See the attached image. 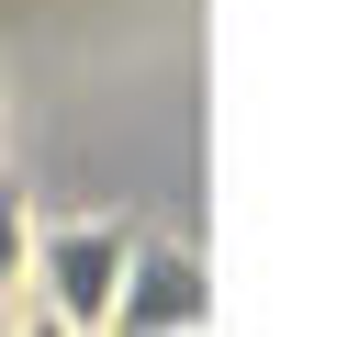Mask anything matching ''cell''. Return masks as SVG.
Masks as SVG:
<instances>
[{
	"mask_svg": "<svg viewBox=\"0 0 359 337\" xmlns=\"http://www.w3.org/2000/svg\"><path fill=\"white\" fill-rule=\"evenodd\" d=\"M34 270H45V315H56V326H112L123 270H135V225H112V213L45 225V236H34Z\"/></svg>",
	"mask_w": 359,
	"mask_h": 337,
	"instance_id": "cell-1",
	"label": "cell"
},
{
	"mask_svg": "<svg viewBox=\"0 0 359 337\" xmlns=\"http://www.w3.org/2000/svg\"><path fill=\"white\" fill-rule=\"evenodd\" d=\"M213 315V281H202V258L180 247V236H135V270H123V303H112V326H202Z\"/></svg>",
	"mask_w": 359,
	"mask_h": 337,
	"instance_id": "cell-2",
	"label": "cell"
},
{
	"mask_svg": "<svg viewBox=\"0 0 359 337\" xmlns=\"http://www.w3.org/2000/svg\"><path fill=\"white\" fill-rule=\"evenodd\" d=\"M11 270H22V225L0 213V292H11Z\"/></svg>",
	"mask_w": 359,
	"mask_h": 337,
	"instance_id": "cell-3",
	"label": "cell"
}]
</instances>
